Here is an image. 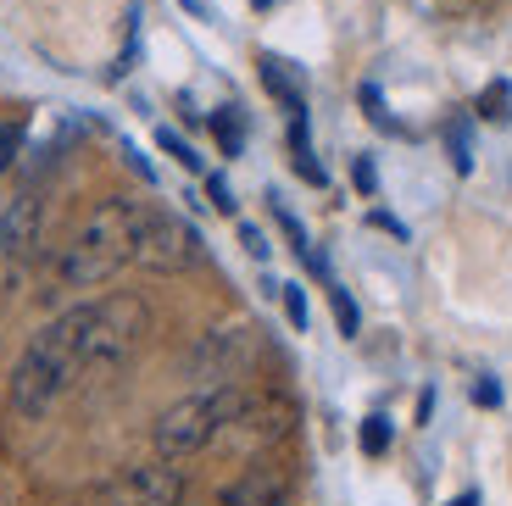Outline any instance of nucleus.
Listing matches in <instances>:
<instances>
[{"mask_svg": "<svg viewBox=\"0 0 512 506\" xmlns=\"http://www.w3.org/2000/svg\"><path fill=\"white\" fill-rule=\"evenodd\" d=\"M145 223V201H128V195H106L84 223L73 228V240L56 251L51 273H45V301H62L73 290H101L117 267L134 262V240H140Z\"/></svg>", "mask_w": 512, "mask_h": 506, "instance_id": "f257e3e1", "label": "nucleus"}, {"mask_svg": "<svg viewBox=\"0 0 512 506\" xmlns=\"http://www.w3.org/2000/svg\"><path fill=\"white\" fill-rule=\"evenodd\" d=\"M78 379H84V306H67L62 317L28 334L23 356H17L12 379H6L12 418L39 423Z\"/></svg>", "mask_w": 512, "mask_h": 506, "instance_id": "f03ea898", "label": "nucleus"}, {"mask_svg": "<svg viewBox=\"0 0 512 506\" xmlns=\"http://www.w3.org/2000/svg\"><path fill=\"white\" fill-rule=\"evenodd\" d=\"M245 395H251V390H240V379H234V384H206V390L173 401L162 418H156V429H151L156 456H167V462H184V456L206 451V445H212V440H218V434L234 423V412L245 406Z\"/></svg>", "mask_w": 512, "mask_h": 506, "instance_id": "7ed1b4c3", "label": "nucleus"}, {"mask_svg": "<svg viewBox=\"0 0 512 506\" xmlns=\"http://www.w3.org/2000/svg\"><path fill=\"white\" fill-rule=\"evenodd\" d=\"M145 329H151V312H145L140 295H101V301L84 306V373H117L128 356L140 351Z\"/></svg>", "mask_w": 512, "mask_h": 506, "instance_id": "20e7f679", "label": "nucleus"}, {"mask_svg": "<svg viewBox=\"0 0 512 506\" xmlns=\"http://www.w3.org/2000/svg\"><path fill=\"white\" fill-rule=\"evenodd\" d=\"M134 262L145 273H190L201 262V228L179 212H162V206H145L140 240H134Z\"/></svg>", "mask_w": 512, "mask_h": 506, "instance_id": "39448f33", "label": "nucleus"}, {"mask_svg": "<svg viewBox=\"0 0 512 506\" xmlns=\"http://www.w3.org/2000/svg\"><path fill=\"white\" fill-rule=\"evenodd\" d=\"M251 356H256V329L245 317H229V323H212V329L195 340V351L184 367H190V379H201V390H206V384H234Z\"/></svg>", "mask_w": 512, "mask_h": 506, "instance_id": "423d86ee", "label": "nucleus"}, {"mask_svg": "<svg viewBox=\"0 0 512 506\" xmlns=\"http://www.w3.org/2000/svg\"><path fill=\"white\" fill-rule=\"evenodd\" d=\"M34 251H39V201L17 195V201L0 206V295L28 273Z\"/></svg>", "mask_w": 512, "mask_h": 506, "instance_id": "0eeeda50", "label": "nucleus"}, {"mask_svg": "<svg viewBox=\"0 0 512 506\" xmlns=\"http://www.w3.org/2000/svg\"><path fill=\"white\" fill-rule=\"evenodd\" d=\"M295 423V406L284 401V395H245V406L234 412V423L218 434V440H234L245 445V451H262V445L284 440Z\"/></svg>", "mask_w": 512, "mask_h": 506, "instance_id": "6e6552de", "label": "nucleus"}, {"mask_svg": "<svg viewBox=\"0 0 512 506\" xmlns=\"http://www.w3.org/2000/svg\"><path fill=\"white\" fill-rule=\"evenodd\" d=\"M106 501L112 506H179L184 501V473L173 468L167 456H156V462L128 468L123 479L106 490Z\"/></svg>", "mask_w": 512, "mask_h": 506, "instance_id": "1a4fd4ad", "label": "nucleus"}, {"mask_svg": "<svg viewBox=\"0 0 512 506\" xmlns=\"http://www.w3.org/2000/svg\"><path fill=\"white\" fill-rule=\"evenodd\" d=\"M284 490L290 479L273 462H251L234 484H223V506H284Z\"/></svg>", "mask_w": 512, "mask_h": 506, "instance_id": "9d476101", "label": "nucleus"}, {"mask_svg": "<svg viewBox=\"0 0 512 506\" xmlns=\"http://www.w3.org/2000/svg\"><path fill=\"white\" fill-rule=\"evenodd\" d=\"M212 134H218L223 156H240V145H245V123H240V112H234V106H223V112L212 117Z\"/></svg>", "mask_w": 512, "mask_h": 506, "instance_id": "9b49d317", "label": "nucleus"}, {"mask_svg": "<svg viewBox=\"0 0 512 506\" xmlns=\"http://www.w3.org/2000/svg\"><path fill=\"white\" fill-rule=\"evenodd\" d=\"M262 84H268L273 95H279V101L290 106V112H301V95H295V84L279 73V62H273V56H262Z\"/></svg>", "mask_w": 512, "mask_h": 506, "instance_id": "f8f14e48", "label": "nucleus"}, {"mask_svg": "<svg viewBox=\"0 0 512 506\" xmlns=\"http://www.w3.org/2000/svg\"><path fill=\"white\" fill-rule=\"evenodd\" d=\"M23 140H28V123H23V117H12V123H0V173H6V167L17 162Z\"/></svg>", "mask_w": 512, "mask_h": 506, "instance_id": "ddd939ff", "label": "nucleus"}, {"mask_svg": "<svg viewBox=\"0 0 512 506\" xmlns=\"http://www.w3.org/2000/svg\"><path fill=\"white\" fill-rule=\"evenodd\" d=\"M329 301H334V317H340V334H346V340H357L362 317H357V306H351V295H346V290H334V284H329Z\"/></svg>", "mask_w": 512, "mask_h": 506, "instance_id": "4468645a", "label": "nucleus"}, {"mask_svg": "<svg viewBox=\"0 0 512 506\" xmlns=\"http://www.w3.org/2000/svg\"><path fill=\"white\" fill-rule=\"evenodd\" d=\"M362 451H368V456L390 451V418H368V423H362Z\"/></svg>", "mask_w": 512, "mask_h": 506, "instance_id": "2eb2a0df", "label": "nucleus"}, {"mask_svg": "<svg viewBox=\"0 0 512 506\" xmlns=\"http://www.w3.org/2000/svg\"><path fill=\"white\" fill-rule=\"evenodd\" d=\"M479 117H507V84H501V78L479 95Z\"/></svg>", "mask_w": 512, "mask_h": 506, "instance_id": "dca6fc26", "label": "nucleus"}, {"mask_svg": "<svg viewBox=\"0 0 512 506\" xmlns=\"http://www.w3.org/2000/svg\"><path fill=\"white\" fill-rule=\"evenodd\" d=\"M284 312H290L295 329H307V295L295 290V284H284Z\"/></svg>", "mask_w": 512, "mask_h": 506, "instance_id": "f3484780", "label": "nucleus"}, {"mask_svg": "<svg viewBox=\"0 0 512 506\" xmlns=\"http://www.w3.org/2000/svg\"><path fill=\"white\" fill-rule=\"evenodd\" d=\"M156 140H162V151H173V156H179V162H184V167H201V156H195V151H190V145H184V140H179V134H167V128H162V134H156Z\"/></svg>", "mask_w": 512, "mask_h": 506, "instance_id": "a211bd4d", "label": "nucleus"}, {"mask_svg": "<svg viewBox=\"0 0 512 506\" xmlns=\"http://www.w3.org/2000/svg\"><path fill=\"white\" fill-rule=\"evenodd\" d=\"M351 178H357V190H362V195H373V190H379V173H373V162H368V156H357V162H351Z\"/></svg>", "mask_w": 512, "mask_h": 506, "instance_id": "6ab92c4d", "label": "nucleus"}, {"mask_svg": "<svg viewBox=\"0 0 512 506\" xmlns=\"http://www.w3.org/2000/svg\"><path fill=\"white\" fill-rule=\"evenodd\" d=\"M240 245H245V251L256 256V262L268 256V240H262V228H251V223H240Z\"/></svg>", "mask_w": 512, "mask_h": 506, "instance_id": "aec40b11", "label": "nucleus"}, {"mask_svg": "<svg viewBox=\"0 0 512 506\" xmlns=\"http://www.w3.org/2000/svg\"><path fill=\"white\" fill-rule=\"evenodd\" d=\"M206 190H212V206H218V212H234V195H229V184H223V178H212Z\"/></svg>", "mask_w": 512, "mask_h": 506, "instance_id": "412c9836", "label": "nucleus"}, {"mask_svg": "<svg viewBox=\"0 0 512 506\" xmlns=\"http://www.w3.org/2000/svg\"><path fill=\"white\" fill-rule=\"evenodd\" d=\"M474 401H479V406H496V401H501V390H496V384H479Z\"/></svg>", "mask_w": 512, "mask_h": 506, "instance_id": "4be33fe9", "label": "nucleus"}, {"mask_svg": "<svg viewBox=\"0 0 512 506\" xmlns=\"http://www.w3.org/2000/svg\"><path fill=\"white\" fill-rule=\"evenodd\" d=\"M451 506H474V495H457V501H451Z\"/></svg>", "mask_w": 512, "mask_h": 506, "instance_id": "5701e85b", "label": "nucleus"}]
</instances>
